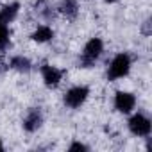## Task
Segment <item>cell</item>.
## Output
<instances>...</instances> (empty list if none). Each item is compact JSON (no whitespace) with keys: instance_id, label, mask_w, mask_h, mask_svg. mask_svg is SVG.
<instances>
[{"instance_id":"cell-1","label":"cell","mask_w":152,"mask_h":152,"mask_svg":"<svg viewBox=\"0 0 152 152\" xmlns=\"http://www.w3.org/2000/svg\"><path fill=\"white\" fill-rule=\"evenodd\" d=\"M131 68H132V57H131V54L129 52H118L111 59V63L107 66L106 77L111 83L120 81V79H124V77H127V75H129Z\"/></svg>"},{"instance_id":"cell-2","label":"cell","mask_w":152,"mask_h":152,"mask_svg":"<svg viewBox=\"0 0 152 152\" xmlns=\"http://www.w3.org/2000/svg\"><path fill=\"white\" fill-rule=\"evenodd\" d=\"M104 54V41L100 38H91L86 41L81 56H79V66L81 68H93L97 61Z\"/></svg>"},{"instance_id":"cell-3","label":"cell","mask_w":152,"mask_h":152,"mask_svg":"<svg viewBox=\"0 0 152 152\" xmlns=\"http://www.w3.org/2000/svg\"><path fill=\"white\" fill-rule=\"evenodd\" d=\"M127 129H129V132H131L132 136H136V138H148L150 132H152V120H150L145 113L138 111V113H134V115L129 118Z\"/></svg>"},{"instance_id":"cell-4","label":"cell","mask_w":152,"mask_h":152,"mask_svg":"<svg viewBox=\"0 0 152 152\" xmlns=\"http://www.w3.org/2000/svg\"><path fill=\"white\" fill-rule=\"evenodd\" d=\"M88 97H90V88L84 86V84H77V86H72L70 90L64 91L63 102L70 109H79L81 106H84Z\"/></svg>"},{"instance_id":"cell-5","label":"cell","mask_w":152,"mask_h":152,"mask_svg":"<svg viewBox=\"0 0 152 152\" xmlns=\"http://www.w3.org/2000/svg\"><path fill=\"white\" fill-rule=\"evenodd\" d=\"M136 104H138V99H136L134 93H131V91H122V90L115 93L113 106H115V109H116L118 113H122V115H131V113L134 111Z\"/></svg>"},{"instance_id":"cell-6","label":"cell","mask_w":152,"mask_h":152,"mask_svg":"<svg viewBox=\"0 0 152 152\" xmlns=\"http://www.w3.org/2000/svg\"><path fill=\"white\" fill-rule=\"evenodd\" d=\"M43 122H45L43 109L41 107H29L27 113H25V116H23V120H22V127H23L25 132L32 134V132H36V131L41 129Z\"/></svg>"},{"instance_id":"cell-7","label":"cell","mask_w":152,"mask_h":152,"mask_svg":"<svg viewBox=\"0 0 152 152\" xmlns=\"http://www.w3.org/2000/svg\"><path fill=\"white\" fill-rule=\"evenodd\" d=\"M39 72H41L43 84H45L47 88H50V90H54V88H57V86L61 84L63 75H64V72H63L61 68H57V66H54V64H47V63L41 64Z\"/></svg>"},{"instance_id":"cell-8","label":"cell","mask_w":152,"mask_h":152,"mask_svg":"<svg viewBox=\"0 0 152 152\" xmlns=\"http://www.w3.org/2000/svg\"><path fill=\"white\" fill-rule=\"evenodd\" d=\"M81 6H79V0H61L59 6H57V13L63 15L66 20H75L79 16Z\"/></svg>"},{"instance_id":"cell-9","label":"cell","mask_w":152,"mask_h":152,"mask_svg":"<svg viewBox=\"0 0 152 152\" xmlns=\"http://www.w3.org/2000/svg\"><path fill=\"white\" fill-rule=\"evenodd\" d=\"M20 15V4L18 2H11V4H6L0 7V22L4 23H13Z\"/></svg>"},{"instance_id":"cell-10","label":"cell","mask_w":152,"mask_h":152,"mask_svg":"<svg viewBox=\"0 0 152 152\" xmlns=\"http://www.w3.org/2000/svg\"><path fill=\"white\" fill-rule=\"evenodd\" d=\"M31 39L34 43H39V45L41 43H48V41L54 39V29L50 25H38L34 29V32L31 34Z\"/></svg>"},{"instance_id":"cell-11","label":"cell","mask_w":152,"mask_h":152,"mask_svg":"<svg viewBox=\"0 0 152 152\" xmlns=\"http://www.w3.org/2000/svg\"><path fill=\"white\" fill-rule=\"evenodd\" d=\"M7 64H9L11 70H15V72H18V73H29V72L32 70V63H31V59L25 57V56H13V57L7 61Z\"/></svg>"},{"instance_id":"cell-12","label":"cell","mask_w":152,"mask_h":152,"mask_svg":"<svg viewBox=\"0 0 152 152\" xmlns=\"http://www.w3.org/2000/svg\"><path fill=\"white\" fill-rule=\"evenodd\" d=\"M11 47V31H9V25L0 22V52H6L7 48Z\"/></svg>"},{"instance_id":"cell-13","label":"cell","mask_w":152,"mask_h":152,"mask_svg":"<svg viewBox=\"0 0 152 152\" xmlns=\"http://www.w3.org/2000/svg\"><path fill=\"white\" fill-rule=\"evenodd\" d=\"M36 7L39 9V16L43 18V20H47V22H52L54 18H56V9L54 7H50L45 0H39V2L36 4ZM36 9V11H38Z\"/></svg>"},{"instance_id":"cell-14","label":"cell","mask_w":152,"mask_h":152,"mask_svg":"<svg viewBox=\"0 0 152 152\" xmlns=\"http://www.w3.org/2000/svg\"><path fill=\"white\" fill-rule=\"evenodd\" d=\"M141 34H143L145 38H148V36L152 34V23H150V18H147V20L141 23Z\"/></svg>"},{"instance_id":"cell-15","label":"cell","mask_w":152,"mask_h":152,"mask_svg":"<svg viewBox=\"0 0 152 152\" xmlns=\"http://www.w3.org/2000/svg\"><path fill=\"white\" fill-rule=\"evenodd\" d=\"M68 150H70V152H75V150H90V147L84 145L83 141H73V143L68 147Z\"/></svg>"},{"instance_id":"cell-16","label":"cell","mask_w":152,"mask_h":152,"mask_svg":"<svg viewBox=\"0 0 152 152\" xmlns=\"http://www.w3.org/2000/svg\"><path fill=\"white\" fill-rule=\"evenodd\" d=\"M9 70V64H7V61L2 57V56H0V75H2V73H6Z\"/></svg>"},{"instance_id":"cell-17","label":"cell","mask_w":152,"mask_h":152,"mask_svg":"<svg viewBox=\"0 0 152 152\" xmlns=\"http://www.w3.org/2000/svg\"><path fill=\"white\" fill-rule=\"evenodd\" d=\"M104 2H106V4H116L118 0H104Z\"/></svg>"},{"instance_id":"cell-18","label":"cell","mask_w":152,"mask_h":152,"mask_svg":"<svg viewBox=\"0 0 152 152\" xmlns=\"http://www.w3.org/2000/svg\"><path fill=\"white\" fill-rule=\"evenodd\" d=\"M4 150H6V147H4V143H2V141H0V152H4Z\"/></svg>"}]
</instances>
